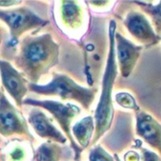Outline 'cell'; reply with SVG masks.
Returning a JSON list of instances; mask_svg holds the SVG:
<instances>
[{"label": "cell", "instance_id": "cell-1", "mask_svg": "<svg viewBox=\"0 0 161 161\" xmlns=\"http://www.w3.org/2000/svg\"><path fill=\"white\" fill-rule=\"evenodd\" d=\"M59 54V44L50 33L31 35L19 42L13 62L29 83L38 84L40 79L58 63Z\"/></svg>", "mask_w": 161, "mask_h": 161}, {"label": "cell", "instance_id": "cell-2", "mask_svg": "<svg viewBox=\"0 0 161 161\" xmlns=\"http://www.w3.org/2000/svg\"><path fill=\"white\" fill-rule=\"evenodd\" d=\"M116 32V22L114 20H110L108 25V53L102 78L99 102L96 106L93 115L95 121V133L91 145H95L105 135V133L110 129L114 118L113 89L119 70L115 50Z\"/></svg>", "mask_w": 161, "mask_h": 161}, {"label": "cell", "instance_id": "cell-3", "mask_svg": "<svg viewBox=\"0 0 161 161\" xmlns=\"http://www.w3.org/2000/svg\"><path fill=\"white\" fill-rule=\"evenodd\" d=\"M31 92L42 96L58 97L61 101H75L83 108L90 109L95 100L97 90L79 85L65 74L54 73L46 84H28Z\"/></svg>", "mask_w": 161, "mask_h": 161}, {"label": "cell", "instance_id": "cell-4", "mask_svg": "<svg viewBox=\"0 0 161 161\" xmlns=\"http://www.w3.org/2000/svg\"><path fill=\"white\" fill-rule=\"evenodd\" d=\"M24 105L42 108L49 112L51 116L58 124L63 134L68 139L71 148L73 149L74 154H75V161H80L81 154L84 151V149H82L77 144V142H75L72 134L73 122L81 113V108L78 106L72 104V103L65 104V103L55 101V100H49V99L39 100V99H33V98H25L24 101Z\"/></svg>", "mask_w": 161, "mask_h": 161}, {"label": "cell", "instance_id": "cell-5", "mask_svg": "<svg viewBox=\"0 0 161 161\" xmlns=\"http://www.w3.org/2000/svg\"><path fill=\"white\" fill-rule=\"evenodd\" d=\"M0 21L8 26L9 31L8 47L19 44L20 38L24 34L42 28L49 23L25 6L8 9L0 8Z\"/></svg>", "mask_w": 161, "mask_h": 161}, {"label": "cell", "instance_id": "cell-6", "mask_svg": "<svg viewBox=\"0 0 161 161\" xmlns=\"http://www.w3.org/2000/svg\"><path fill=\"white\" fill-rule=\"evenodd\" d=\"M0 136L4 138L19 137L30 142H34L27 121L2 92L0 94Z\"/></svg>", "mask_w": 161, "mask_h": 161}, {"label": "cell", "instance_id": "cell-7", "mask_svg": "<svg viewBox=\"0 0 161 161\" xmlns=\"http://www.w3.org/2000/svg\"><path fill=\"white\" fill-rule=\"evenodd\" d=\"M0 80L2 87L13 99L15 106L22 108L29 91V81L12 63L0 59Z\"/></svg>", "mask_w": 161, "mask_h": 161}, {"label": "cell", "instance_id": "cell-8", "mask_svg": "<svg viewBox=\"0 0 161 161\" xmlns=\"http://www.w3.org/2000/svg\"><path fill=\"white\" fill-rule=\"evenodd\" d=\"M123 24L142 46L152 47L160 42L161 36L156 32L151 21L142 11L130 10L125 16Z\"/></svg>", "mask_w": 161, "mask_h": 161}, {"label": "cell", "instance_id": "cell-9", "mask_svg": "<svg viewBox=\"0 0 161 161\" xmlns=\"http://www.w3.org/2000/svg\"><path fill=\"white\" fill-rule=\"evenodd\" d=\"M143 46L138 45L119 32L115 35V50L118 69L124 78H127L134 71Z\"/></svg>", "mask_w": 161, "mask_h": 161}, {"label": "cell", "instance_id": "cell-10", "mask_svg": "<svg viewBox=\"0 0 161 161\" xmlns=\"http://www.w3.org/2000/svg\"><path fill=\"white\" fill-rule=\"evenodd\" d=\"M27 124L41 139L58 144H65L68 142L63 132L54 125L52 119L42 108H34L29 111Z\"/></svg>", "mask_w": 161, "mask_h": 161}, {"label": "cell", "instance_id": "cell-11", "mask_svg": "<svg viewBox=\"0 0 161 161\" xmlns=\"http://www.w3.org/2000/svg\"><path fill=\"white\" fill-rule=\"evenodd\" d=\"M136 133L161 158V124L144 110L135 112Z\"/></svg>", "mask_w": 161, "mask_h": 161}, {"label": "cell", "instance_id": "cell-12", "mask_svg": "<svg viewBox=\"0 0 161 161\" xmlns=\"http://www.w3.org/2000/svg\"><path fill=\"white\" fill-rule=\"evenodd\" d=\"M58 15L62 27L72 33L79 32L83 29L86 13L82 3L79 1H60L58 2Z\"/></svg>", "mask_w": 161, "mask_h": 161}, {"label": "cell", "instance_id": "cell-13", "mask_svg": "<svg viewBox=\"0 0 161 161\" xmlns=\"http://www.w3.org/2000/svg\"><path fill=\"white\" fill-rule=\"evenodd\" d=\"M95 133V121L93 116H86L73 125L72 134L77 144L82 148H88L92 142Z\"/></svg>", "mask_w": 161, "mask_h": 161}, {"label": "cell", "instance_id": "cell-14", "mask_svg": "<svg viewBox=\"0 0 161 161\" xmlns=\"http://www.w3.org/2000/svg\"><path fill=\"white\" fill-rule=\"evenodd\" d=\"M62 148L60 144L52 142L42 143L33 153V161H60Z\"/></svg>", "mask_w": 161, "mask_h": 161}, {"label": "cell", "instance_id": "cell-15", "mask_svg": "<svg viewBox=\"0 0 161 161\" xmlns=\"http://www.w3.org/2000/svg\"><path fill=\"white\" fill-rule=\"evenodd\" d=\"M133 4L138 6L141 10L149 16L156 32L161 36V1L158 2H143L133 1Z\"/></svg>", "mask_w": 161, "mask_h": 161}, {"label": "cell", "instance_id": "cell-16", "mask_svg": "<svg viewBox=\"0 0 161 161\" xmlns=\"http://www.w3.org/2000/svg\"><path fill=\"white\" fill-rule=\"evenodd\" d=\"M115 102L122 108L126 109L135 110V112L141 110L134 96L126 92H121L115 94Z\"/></svg>", "mask_w": 161, "mask_h": 161}, {"label": "cell", "instance_id": "cell-17", "mask_svg": "<svg viewBox=\"0 0 161 161\" xmlns=\"http://www.w3.org/2000/svg\"><path fill=\"white\" fill-rule=\"evenodd\" d=\"M89 161H120L114 158L101 144H95L89 152Z\"/></svg>", "mask_w": 161, "mask_h": 161}, {"label": "cell", "instance_id": "cell-18", "mask_svg": "<svg viewBox=\"0 0 161 161\" xmlns=\"http://www.w3.org/2000/svg\"><path fill=\"white\" fill-rule=\"evenodd\" d=\"M9 161H25L28 158L27 150L23 144H16L12 146L5 155Z\"/></svg>", "mask_w": 161, "mask_h": 161}, {"label": "cell", "instance_id": "cell-19", "mask_svg": "<svg viewBox=\"0 0 161 161\" xmlns=\"http://www.w3.org/2000/svg\"><path fill=\"white\" fill-rule=\"evenodd\" d=\"M141 161H161L160 156L155 151H151L146 148L142 149V160Z\"/></svg>", "mask_w": 161, "mask_h": 161}, {"label": "cell", "instance_id": "cell-20", "mask_svg": "<svg viewBox=\"0 0 161 161\" xmlns=\"http://www.w3.org/2000/svg\"><path fill=\"white\" fill-rule=\"evenodd\" d=\"M23 1L21 0H0V8L2 9H8L20 7Z\"/></svg>", "mask_w": 161, "mask_h": 161}, {"label": "cell", "instance_id": "cell-21", "mask_svg": "<svg viewBox=\"0 0 161 161\" xmlns=\"http://www.w3.org/2000/svg\"><path fill=\"white\" fill-rule=\"evenodd\" d=\"M124 160L125 161H141L142 160V157L140 156L139 153H137L136 151L130 150L128 152H126L124 156Z\"/></svg>", "mask_w": 161, "mask_h": 161}, {"label": "cell", "instance_id": "cell-22", "mask_svg": "<svg viewBox=\"0 0 161 161\" xmlns=\"http://www.w3.org/2000/svg\"><path fill=\"white\" fill-rule=\"evenodd\" d=\"M86 3L90 4L91 6H92L94 8H105L108 5L112 4V2H110V1H90V2H86Z\"/></svg>", "mask_w": 161, "mask_h": 161}, {"label": "cell", "instance_id": "cell-23", "mask_svg": "<svg viewBox=\"0 0 161 161\" xmlns=\"http://www.w3.org/2000/svg\"><path fill=\"white\" fill-rule=\"evenodd\" d=\"M5 160H6L5 154H3V150L0 148V161H5Z\"/></svg>", "mask_w": 161, "mask_h": 161}, {"label": "cell", "instance_id": "cell-24", "mask_svg": "<svg viewBox=\"0 0 161 161\" xmlns=\"http://www.w3.org/2000/svg\"><path fill=\"white\" fill-rule=\"evenodd\" d=\"M1 42H2V31L0 28V47H1Z\"/></svg>", "mask_w": 161, "mask_h": 161}, {"label": "cell", "instance_id": "cell-25", "mask_svg": "<svg viewBox=\"0 0 161 161\" xmlns=\"http://www.w3.org/2000/svg\"><path fill=\"white\" fill-rule=\"evenodd\" d=\"M0 94H1V92H0Z\"/></svg>", "mask_w": 161, "mask_h": 161}]
</instances>
